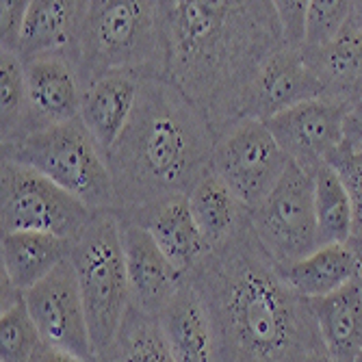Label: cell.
Returning a JSON list of instances; mask_svg holds the SVG:
<instances>
[{
    "mask_svg": "<svg viewBox=\"0 0 362 362\" xmlns=\"http://www.w3.org/2000/svg\"><path fill=\"white\" fill-rule=\"evenodd\" d=\"M282 280L304 300H319L330 295L358 276V258L351 245H323L313 254L278 265Z\"/></svg>",
    "mask_w": 362,
    "mask_h": 362,
    "instance_id": "44dd1931",
    "label": "cell"
},
{
    "mask_svg": "<svg viewBox=\"0 0 362 362\" xmlns=\"http://www.w3.org/2000/svg\"><path fill=\"white\" fill-rule=\"evenodd\" d=\"M24 76L26 119L20 139L50 126L72 122L81 115L85 89L68 54L54 52L30 59L24 63Z\"/></svg>",
    "mask_w": 362,
    "mask_h": 362,
    "instance_id": "7c38bea8",
    "label": "cell"
},
{
    "mask_svg": "<svg viewBox=\"0 0 362 362\" xmlns=\"http://www.w3.org/2000/svg\"><path fill=\"white\" fill-rule=\"evenodd\" d=\"M26 119L24 63L16 52H0V144L20 139Z\"/></svg>",
    "mask_w": 362,
    "mask_h": 362,
    "instance_id": "484cf974",
    "label": "cell"
},
{
    "mask_svg": "<svg viewBox=\"0 0 362 362\" xmlns=\"http://www.w3.org/2000/svg\"><path fill=\"white\" fill-rule=\"evenodd\" d=\"M351 3L347 0H310L306 13V37L302 52L310 54L332 44L349 22Z\"/></svg>",
    "mask_w": 362,
    "mask_h": 362,
    "instance_id": "83f0119b",
    "label": "cell"
},
{
    "mask_svg": "<svg viewBox=\"0 0 362 362\" xmlns=\"http://www.w3.org/2000/svg\"><path fill=\"white\" fill-rule=\"evenodd\" d=\"M24 304L44 345L93 362L89 323L70 258L63 260L40 284L28 288L24 293Z\"/></svg>",
    "mask_w": 362,
    "mask_h": 362,
    "instance_id": "30bf717a",
    "label": "cell"
},
{
    "mask_svg": "<svg viewBox=\"0 0 362 362\" xmlns=\"http://www.w3.org/2000/svg\"><path fill=\"white\" fill-rule=\"evenodd\" d=\"M217 135L170 78H141L122 137L107 154L113 213L124 219L187 195L213 172Z\"/></svg>",
    "mask_w": 362,
    "mask_h": 362,
    "instance_id": "3957f363",
    "label": "cell"
},
{
    "mask_svg": "<svg viewBox=\"0 0 362 362\" xmlns=\"http://www.w3.org/2000/svg\"><path fill=\"white\" fill-rule=\"evenodd\" d=\"M356 362H362V351H360V356H358V360Z\"/></svg>",
    "mask_w": 362,
    "mask_h": 362,
    "instance_id": "d590c367",
    "label": "cell"
},
{
    "mask_svg": "<svg viewBox=\"0 0 362 362\" xmlns=\"http://www.w3.org/2000/svg\"><path fill=\"white\" fill-rule=\"evenodd\" d=\"M347 113L349 107L317 98L267 119L265 124L284 154L315 176L319 168L332 165V160L343 150Z\"/></svg>",
    "mask_w": 362,
    "mask_h": 362,
    "instance_id": "8fae6325",
    "label": "cell"
},
{
    "mask_svg": "<svg viewBox=\"0 0 362 362\" xmlns=\"http://www.w3.org/2000/svg\"><path fill=\"white\" fill-rule=\"evenodd\" d=\"M33 362H85V360H78L70 354H63V351H57L48 345H42L40 351L33 358Z\"/></svg>",
    "mask_w": 362,
    "mask_h": 362,
    "instance_id": "d6a6232c",
    "label": "cell"
},
{
    "mask_svg": "<svg viewBox=\"0 0 362 362\" xmlns=\"http://www.w3.org/2000/svg\"><path fill=\"white\" fill-rule=\"evenodd\" d=\"M345 146L362 148V95L351 105L345 122Z\"/></svg>",
    "mask_w": 362,
    "mask_h": 362,
    "instance_id": "1f68e13d",
    "label": "cell"
},
{
    "mask_svg": "<svg viewBox=\"0 0 362 362\" xmlns=\"http://www.w3.org/2000/svg\"><path fill=\"white\" fill-rule=\"evenodd\" d=\"M274 7H276L284 48L302 50L306 37L308 3L306 0H274Z\"/></svg>",
    "mask_w": 362,
    "mask_h": 362,
    "instance_id": "f546056e",
    "label": "cell"
},
{
    "mask_svg": "<svg viewBox=\"0 0 362 362\" xmlns=\"http://www.w3.org/2000/svg\"><path fill=\"white\" fill-rule=\"evenodd\" d=\"M332 168L339 172L349 197L354 211V243H362V148H347L339 152L332 160Z\"/></svg>",
    "mask_w": 362,
    "mask_h": 362,
    "instance_id": "f1b7e54d",
    "label": "cell"
},
{
    "mask_svg": "<svg viewBox=\"0 0 362 362\" xmlns=\"http://www.w3.org/2000/svg\"><path fill=\"white\" fill-rule=\"evenodd\" d=\"M70 262L76 272L95 360L109 349L130 308L122 228L113 211L95 213L72 239Z\"/></svg>",
    "mask_w": 362,
    "mask_h": 362,
    "instance_id": "5b68a950",
    "label": "cell"
},
{
    "mask_svg": "<svg viewBox=\"0 0 362 362\" xmlns=\"http://www.w3.org/2000/svg\"><path fill=\"white\" fill-rule=\"evenodd\" d=\"M306 54V52H304ZM321 85V98L351 109L362 95V37L349 26L325 48L306 54Z\"/></svg>",
    "mask_w": 362,
    "mask_h": 362,
    "instance_id": "7402d4cb",
    "label": "cell"
},
{
    "mask_svg": "<svg viewBox=\"0 0 362 362\" xmlns=\"http://www.w3.org/2000/svg\"><path fill=\"white\" fill-rule=\"evenodd\" d=\"M172 0H93L87 3L68 52L87 89L109 74L170 78Z\"/></svg>",
    "mask_w": 362,
    "mask_h": 362,
    "instance_id": "277c9868",
    "label": "cell"
},
{
    "mask_svg": "<svg viewBox=\"0 0 362 362\" xmlns=\"http://www.w3.org/2000/svg\"><path fill=\"white\" fill-rule=\"evenodd\" d=\"M158 323L174 362H215V337L209 313L195 286L187 280Z\"/></svg>",
    "mask_w": 362,
    "mask_h": 362,
    "instance_id": "e0dca14e",
    "label": "cell"
},
{
    "mask_svg": "<svg viewBox=\"0 0 362 362\" xmlns=\"http://www.w3.org/2000/svg\"><path fill=\"white\" fill-rule=\"evenodd\" d=\"M315 213L319 230V247L347 245L354 235L351 197L332 165L315 172Z\"/></svg>",
    "mask_w": 362,
    "mask_h": 362,
    "instance_id": "cb8c5ba5",
    "label": "cell"
},
{
    "mask_svg": "<svg viewBox=\"0 0 362 362\" xmlns=\"http://www.w3.org/2000/svg\"><path fill=\"white\" fill-rule=\"evenodd\" d=\"M187 200L191 215L211 250L233 237L250 217V211L213 172L195 185Z\"/></svg>",
    "mask_w": 362,
    "mask_h": 362,
    "instance_id": "603a6c76",
    "label": "cell"
},
{
    "mask_svg": "<svg viewBox=\"0 0 362 362\" xmlns=\"http://www.w3.org/2000/svg\"><path fill=\"white\" fill-rule=\"evenodd\" d=\"M85 7V0H30L18 46L22 63L42 54H68L74 46Z\"/></svg>",
    "mask_w": 362,
    "mask_h": 362,
    "instance_id": "ac0fdd59",
    "label": "cell"
},
{
    "mask_svg": "<svg viewBox=\"0 0 362 362\" xmlns=\"http://www.w3.org/2000/svg\"><path fill=\"white\" fill-rule=\"evenodd\" d=\"M95 211L40 172L0 160V226L7 233H42L72 241Z\"/></svg>",
    "mask_w": 362,
    "mask_h": 362,
    "instance_id": "52a82bcc",
    "label": "cell"
},
{
    "mask_svg": "<svg viewBox=\"0 0 362 362\" xmlns=\"http://www.w3.org/2000/svg\"><path fill=\"white\" fill-rule=\"evenodd\" d=\"M349 245H351V250L356 252V258H358V276H356V282H358V286L362 288V243L349 241Z\"/></svg>",
    "mask_w": 362,
    "mask_h": 362,
    "instance_id": "e575fe53",
    "label": "cell"
},
{
    "mask_svg": "<svg viewBox=\"0 0 362 362\" xmlns=\"http://www.w3.org/2000/svg\"><path fill=\"white\" fill-rule=\"evenodd\" d=\"M347 26L351 30H356L358 35L362 37V0H358V3H351V11H349V22Z\"/></svg>",
    "mask_w": 362,
    "mask_h": 362,
    "instance_id": "836d02e7",
    "label": "cell"
},
{
    "mask_svg": "<svg viewBox=\"0 0 362 362\" xmlns=\"http://www.w3.org/2000/svg\"><path fill=\"white\" fill-rule=\"evenodd\" d=\"M291 158L260 119H241L217 139L213 174L252 213L276 189Z\"/></svg>",
    "mask_w": 362,
    "mask_h": 362,
    "instance_id": "9c48e42d",
    "label": "cell"
},
{
    "mask_svg": "<svg viewBox=\"0 0 362 362\" xmlns=\"http://www.w3.org/2000/svg\"><path fill=\"white\" fill-rule=\"evenodd\" d=\"M70 245L72 241L52 235L7 233L0 239V278L9 280L20 293H26L70 258Z\"/></svg>",
    "mask_w": 362,
    "mask_h": 362,
    "instance_id": "ffe728a7",
    "label": "cell"
},
{
    "mask_svg": "<svg viewBox=\"0 0 362 362\" xmlns=\"http://www.w3.org/2000/svg\"><path fill=\"white\" fill-rule=\"evenodd\" d=\"M137 91L139 78L130 74H109L83 91L78 117L105 156L113 150L133 115Z\"/></svg>",
    "mask_w": 362,
    "mask_h": 362,
    "instance_id": "2e32d148",
    "label": "cell"
},
{
    "mask_svg": "<svg viewBox=\"0 0 362 362\" xmlns=\"http://www.w3.org/2000/svg\"><path fill=\"white\" fill-rule=\"evenodd\" d=\"M119 219V217H117ZM122 247L126 258V276L130 288V306L156 317L168 308L185 284V274L163 254L146 228L122 221Z\"/></svg>",
    "mask_w": 362,
    "mask_h": 362,
    "instance_id": "5bb4252c",
    "label": "cell"
},
{
    "mask_svg": "<svg viewBox=\"0 0 362 362\" xmlns=\"http://www.w3.org/2000/svg\"><path fill=\"white\" fill-rule=\"evenodd\" d=\"M28 5L30 0H3L0 3V52L18 54Z\"/></svg>",
    "mask_w": 362,
    "mask_h": 362,
    "instance_id": "4dcf8cb0",
    "label": "cell"
},
{
    "mask_svg": "<svg viewBox=\"0 0 362 362\" xmlns=\"http://www.w3.org/2000/svg\"><path fill=\"white\" fill-rule=\"evenodd\" d=\"M0 154L3 160L40 172L95 213L115 206L107 156L81 117L7 144Z\"/></svg>",
    "mask_w": 362,
    "mask_h": 362,
    "instance_id": "8992f818",
    "label": "cell"
},
{
    "mask_svg": "<svg viewBox=\"0 0 362 362\" xmlns=\"http://www.w3.org/2000/svg\"><path fill=\"white\" fill-rule=\"evenodd\" d=\"M44 345L33 323L24 295L11 306L0 308V362H33Z\"/></svg>",
    "mask_w": 362,
    "mask_h": 362,
    "instance_id": "4316f807",
    "label": "cell"
},
{
    "mask_svg": "<svg viewBox=\"0 0 362 362\" xmlns=\"http://www.w3.org/2000/svg\"><path fill=\"white\" fill-rule=\"evenodd\" d=\"M250 219L276 265H288L313 254L319 250L315 176L291 160L276 189L250 213Z\"/></svg>",
    "mask_w": 362,
    "mask_h": 362,
    "instance_id": "ba28073f",
    "label": "cell"
},
{
    "mask_svg": "<svg viewBox=\"0 0 362 362\" xmlns=\"http://www.w3.org/2000/svg\"><path fill=\"white\" fill-rule=\"evenodd\" d=\"M282 46L274 0H172L170 81L217 139L241 122L247 87Z\"/></svg>",
    "mask_w": 362,
    "mask_h": 362,
    "instance_id": "7a4b0ae2",
    "label": "cell"
},
{
    "mask_svg": "<svg viewBox=\"0 0 362 362\" xmlns=\"http://www.w3.org/2000/svg\"><path fill=\"white\" fill-rule=\"evenodd\" d=\"M122 221H133L146 228L156 245L163 250V254L185 276L191 274L211 252L191 215L187 195L172 197V200L144 209L135 215L124 217Z\"/></svg>",
    "mask_w": 362,
    "mask_h": 362,
    "instance_id": "9a60e30c",
    "label": "cell"
},
{
    "mask_svg": "<svg viewBox=\"0 0 362 362\" xmlns=\"http://www.w3.org/2000/svg\"><path fill=\"white\" fill-rule=\"evenodd\" d=\"M93 362H174V358L158 319L130 306L117 337Z\"/></svg>",
    "mask_w": 362,
    "mask_h": 362,
    "instance_id": "d4e9b609",
    "label": "cell"
},
{
    "mask_svg": "<svg viewBox=\"0 0 362 362\" xmlns=\"http://www.w3.org/2000/svg\"><path fill=\"white\" fill-rule=\"evenodd\" d=\"M317 98H321V85L306 54L282 46L247 87L241 119L267 122Z\"/></svg>",
    "mask_w": 362,
    "mask_h": 362,
    "instance_id": "4fadbf2b",
    "label": "cell"
},
{
    "mask_svg": "<svg viewBox=\"0 0 362 362\" xmlns=\"http://www.w3.org/2000/svg\"><path fill=\"white\" fill-rule=\"evenodd\" d=\"M187 280L209 313L215 362H330L310 300L282 280L250 217Z\"/></svg>",
    "mask_w": 362,
    "mask_h": 362,
    "instance_id": "6da1fadb",
    "label": "cell"
},
{
    "mask_svg": "<svg viewBox=\"0 0 362 362\" xmlns=\"http://www.w3.org/2000/svg\"><path fill=\"white\" fill-rule=\"evenodd\" d=\"M310 308L330 362H356L362 351V288L358 282L310 300Z\"/></svg>",
    "mask_w": 362,
    "mask_h": 362,
    "instance_id": "d6986e66",
    "label": "cell"
}]
</instances>
